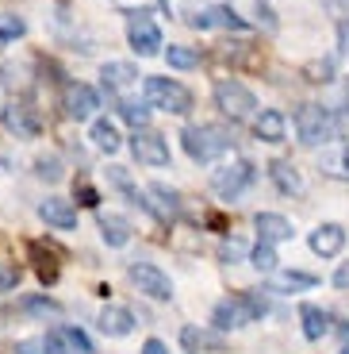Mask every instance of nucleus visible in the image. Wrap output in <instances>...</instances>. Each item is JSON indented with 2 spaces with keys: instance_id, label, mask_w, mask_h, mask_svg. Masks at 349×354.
Masks as SVG:
<instances>
[{
  "instance_id": "f257e3e1",
  "label": "nucleus",
  "mask_w": 349,
  "mask_h": 354,
  "mask_svg": "<svg viewBox=\"0 0 349 354\" xmlns=\"http://www.w3.org/2000/svg\"><path fill=\"white\" fill-rule=\"evenodd\" d=\"M181 142H184V151H188L192 162H215L230 151L235 139H230V131H223L215 124H200V127H184Z\"/></svg>"
},
{
  "instance_id": "f03ea898",
  "label": "nucleus",
  "mask_w": 349,
  "mask_h": 354,
  "mask_svg": "<svg viewBox=\"0 0 349 354\" xmlns=\"http://www.w3.org/2000/svg\"><path fill=\"white\" fill-rule=\"evenodd\" d=\"M142 88H146V104L161 108V112H169V115H184L192 108V93L173 77H146Z\"/></svg>"
},
{
  "instance_id": "7ed1b4c3",
  "label": "nucleus",
  "mask_w": 349,
  "mask_h": 354,
  "mask_svg": "<svg viewBox=\"0 0 349 354\" xmlns=\"http://www.w3.org/2000/svg\"><path fill=\"white\" fill-rule=\"evenodd\" d=\"M269 312L265 297L257 292H246V297H235V301H223L215 304V328H242V324H253V319H261Z\"/></svg>"
},
{
  "instance_id": "20e7f679",
  "label": "nucleus",
  "mask_w": 349,
  "mask_h": 354,
  "mask_svg": "<svg viewBox=\"0 0 349 354\" xmlns=\"http://www.w3.org/2000/svg\"><path fill=\"white\" fill-rule=\"evenodd\" d=\"M215 104H219V112L230 115V120H246V115L257 108V97H253L242 81L223 77V81H215Z\"/></svg>"
},
{
  "instance_id": "39448f33",
  "label": "nucleus",
  "mask_w": 349,
  "mask_h": 354,
  "mask_svg": "<svg viewBox=\"0 0 349 354\" xmlns=\"http://www.w3.org/2000/svg\"><path fill=\"white\" fill-rule=\"evenodd\" d=\"M334 131V120L330 112H326L323 104H303L296 112V135L303 147H319V142H326Z\"/></svg>"
},
{
  "instance_id": "423d86ee",
  "label": "nucleus",
  "mask_w": 349,
  "mask_h": 354,
  "mask_svg": "<svg viewBox=\"0 0 349 354\" xmlns=\"http://www.w3.org/2000/svg\"><path fill=\"white\" fill-rule=\"evenodd\" d=\"M253 177H257V169H253V162H246V158H238V162H230V166H223V169H215V177H211V189H215L223 201H235L242 189H250L253 185Z\"/></svg>"
},
{
  "instance_id": "0eeeda50",
  "label": "nucleus",
  "mask_w": 349,
  "mask_h": 354,
  "mask_svg": "<svg viewBox=\"0 0 349 354\" xmlns=\"http://www.w3.org/2000/svg\"><path fill=\"white\" fill-rule=\"evenodd\" d=\"M127 39H131V50L142 54V58L161 50V31L150 19V12H131V19H127Z\"/></svg>"
},
{
  "instance_id": "6e6552de",
  "label": "nucleus",
  "mask_w": 349,
  "mask_h": 354,
  "mask_svg": "<svg viewBox=\"0 0 349 354\" xmlns=\"http://www.w3.org/2000/svg\"><path fill=\"white\" fill-rule=\"evenodd\" d=\"M127 274H131V281L139 285V292H146V297H154V301H169V297H173V281H169L154 262H134Z\"/></svg>"
},
{
  "instance_id": "1a4fd4ad",
  "label": "nucleus",
  "mask_w": 349,
  "mask_h": 354,
  "mask_svg": "<svg viewBox=\"0 0 349 354\" xmlns=\"http://www.w3.org/2000/svg\"><path fill=\"white\" fill-rule=\"evenodd\" d=\"M0 120H4V127H8L12 135H19V139H35V135L43 131V120H39V112L27 104V100H12Z\"/></svg>"
},
{
  "instance_id": "9d476101",
  "label": "nucleus",
  "mask_w": 349,
  "mask_h": 354,
  "mask_svg": "<svg viewBox=\"0 0 349 354\" xmlns=\"http://www.w3.org/2000/svg\"><path fill=\"white\" fill-rule=\"evenodd\" d=\"M100 108V93L92 85H85V81H70L66 85V115L70 120H92V112Z\"/></svg>"
},
{
  "instance_id": "9b49d317",
  "label": "nucleus",
  "mask_w": 349,
  "mask_h": 354,
  "mask_svg": "<svg viewBox=\"0 0 349 354\" xmlns=\"http://www.w3.org/2000/svg\"><path fill=\"white\" fill-rule=\"evenodd\" d=\"M131 151H134V158H139L142 166H169V142L161 139L157 131L139 127L134 139H131Z\"/></svg>"
},
{
  "instance_id": "f8f14e48",
  "label": "nucleus",
  "mask_w": 349,
  "mask_h": 354,
  "mask_svg": "<svg viewBox=\"0 0 349 354\" xmlns=\"http://www.w3.org/2000/svg\"><path fill=\"white\" fill-rule=\"evenodd\" d=\"M39 216H43L50 227H58V231L77 227V208H73L70 201H61V196H46V201L39 204Z\"/></svg>"
},
{
  "instance_id": "ddd939ff",
  "label": "nucleus",
  "mask_w": 349,
  "mask_h": 354,
  "mask_svg": "<svg viewBox=\"0 0 349 354\" xmlns=\"http://www.w3.org/2000/svg\"><path fill=\"white\" fill-rule=\"evenodd\" d=\"M341 247H346V227H338V223H323V227L311 231V250L315 254L334 258Z\"/></svg>"
},
{
  "instance_id": "4468645a",
  "label": "nucleus",
  "mask_w": 349,
  "mask_h": 354,
  "mask_svg": "<svg viewBox=\"0 0 349 354\" xmlns=\"http://www.w3.org/2000/svg\"><path fill=\"white\" fill-rule=\"evenodd\" d=\"M100 77H104V88H108V93L115 97V93H123V88L139 85V77H142V73L134 70L131 62H108L104 70H100Z\"/></svg>"
},
{
  "instance_id": "2eb2a0df",
  "label": "nucleus",
  "mask_w": 349,
  "mask_h": 354,
  "mask_svg": "<svg viewBox=\"0 0 349 354\" xmlns=\"http://www.w3.org/2000/svg\"><path fill=\"white\" fill-rule=\"evenodd\" d=\"M319 277L315 274H303V270H277L269 277V292H303V289H315Z\"/></svg>"
},
{
  "instance_id": "dca6fc26",
  "label": "nucleus",
  "mask_w": 349,
  "mask_h": 354,
  "mask_svg": "<svg viewBox=\"0 0 349 354\" xmlns=\"http://www.w3.org/2000/svg\"><path fill=\"white\" fill-rule=\"evenodd\" d=\"M253 135L261 142H284V135H288V120L277 112V108H269V112H261L257 120H253Z\"/></svg>"
},
{
  "instance_id": "f3484780",
  "label": "nucleus",
  "mask_w": 349,
  "mask_h": 354,
  "mask_svg": "<svg viewBox=\"0 0 349 354\" xmlns=\"http://www.w3.org/2000/svg\"><path fill=\"white\" fill-rule=\"evenodd\" d=\"M100 331L112 339H123V335H131L134 331V316L127 308H119V304H108L104 312H100Z\"/></svg>"
},
{
  "instance_id": "a211bd4d",
  "label": "nucleus",
  "mask_w": 349,
  "mask_h": 354,
  "mask_svg": "<svg viewBox=\"0 0 349 354\" xmlns=\"http://www.w3.org/2000/svg\"><path fill=\"white\" fill-rule=\"evenodd\" d=\"M253 227H257V235H261V243H284V239H292V223L284 220V216H277V212H261L257 220H253Z\"/></svg>"
},
{
  "instance_id": "6ab92c4d",
  "label": "nucleus",
  "mask_w": 349,
  "mask_h": 354,
  "mask_svg": "<svg viewBox=\"0 0 349 354\" xmlns=\"http://www.w3.org/2000/svg\"><path fill=\"white\" fill-rule=\"evenodd\" d=\"M27 254H31V262H35V274L43 277L46 285H54L58 281V254H54V250H46L43 243H31V247H27Z\"/></svg>"
},
{
  "instance_id": "aec40b11",
  "label": "nucleus",
  "mask_w": 349,
  "mask_h": 354,
  "mask_svg": "<svg viewBox=\"0 0 349 354\" xmlns=\"http://www.w3.org/2000/svg\"><path fill=\"white\" fill-rule=\"evenodd\" d=\"M100 235H104L108 247H127L131 243V223L123 220V216L108 212V216H100Z\"/></svg>"
},
{
  "instance_id": "412c9836",
  "label": "nucleus",
  "mask_w": 349,
  "mask_h": 354,
  "mask_svg": "<svg viewBox=\"0 0 349 354\" xmlns=\"http://www.w3.org/2000/svg\"><path fill=\"white\" fill-rule=\"evenodd\" d=\"M323 169L330 177H346L349 181V142H330L323 151Z\"/></svg>"
},
{
  "instance_id": "4be33fe9",
  "label": "nucleus",
  "mask_w": 349,
  "mask_h": 354,
  "mask_svg": "<svg viewBox=\"0 0 349 354\" xmlns=\"http://www.w3.org/2000/svg\"><path fill=\"white\" fill-rule=\"evenodd\" d=\"M269 177L277 181L280 193H288V196L303 193V181H299V174H296V166H292V162H272V166H269Z\"/></svg>"
},
{
  "instance_id": "5701e85b",
  "label": "nucleus",
  "mask_w": 349,
  "mask_h": 354,
  "mask_svg": "<svg viewBox=\"0 0 349 354\" xmlns=\"http://www.w3.org/2000/svg\"><path fill=\"white\" fill-rule=\"evenodd\" d=\"M181 343H184V351H192V354H200V351H223V339L211 335V331H200V328H184L181 331Z\"/></svg>"
},
{
  "instance_id": "b1692460",
  "label": "nucleus",
  "mask_w": 349,
  "mask_h": 354,
  "mask_svg": "<svg viewBox=\"0 0 349 354\" xmlns=\"http://www.w3.org/2000/svg\"><path fill=\"white\" fill-rule=\"evenodd\" d=\"M299 316H303V335L315 339V343L330 331V316H326L323 308H315V304H303V312H299Z\"/></svg>"
},
{
  "instance_id": "393cba45",
  "label": "nucleus",
  "mask_w": 349,
  "mask_h": 354,
  "mask_svg": "<svg viewBox=\"0 0 349 354\" xmlns=\"http://www.w3.org/2000/svg\"><path fill=\"white\" fill-rule=\"evenodd\" d=\"M54 339H58V346L66 354H92V343H88V335L81 328H58Z\"/></svg>"
},
{
  "instance_id": "a878e982",
  "label": "nucleus",
  "mask_w": 349,
  "mask_h": 354,
  "mask_svg": "<svg viewBox=\"0 0 349 354\" xmlns=\"http://www.w3.org/2000/svg\"><path fill=\"white\" fill-rule=\"evenodd\" d=\"M150 196H157V201H161V208H157V216H161V220H177V212H181V196H177L173 189L161 185V181H154V185H150Z\"/></svg>"
},
{
  "instance_id": "bb28decb",
  "label": "nucleus",
  "mask_w": 349,
  "mask_h": 354,
  "mask_svg": "<svg viewBox=\"0 0 349 354\" xmlns=\"http://www.w3.org/2000/svg\"><path fill=\"white\" fill-rule=\"evenodd\" d=\"M92 142H97L104 154H115L123 139H119V131H115L112 120H97V124H92Z\"/></svg>"
},
{
  "instance_id": "cd10ccee",
  "label": "nucleus",
  "mask_w": 349,
  "mask_h": 354,
  "mask_svg": "<svg viewBox=\"0 0 349 354\" xmlns=\"http://www.w3.org/2000/svg\"><path fill=\"white\" fill-rule=\"evenodd\" d=\"M119 115L127 120V124H134V131H139V127H146V124H150V104L119 97Z\"/></svg>"
},
{
  "instance_id": "c85d7f7f",
  "label": "nucleus",
  "mask_w": 349,
  "mask_h": 354,
  "mask_svg": "<svg viewBox=\"0 0 349 354\" xmlns=\"http://www.w3.org/2000/svg\"><path fill=\"white\" fill-rule=\"evenodd\" d=\"M166 58H169V66H173V70H192V66L200 62V54H196L192 46H169Z\"/></svg>"
},
{
  "instance_id": "c756f323",
  "label": "nucleus",
  "mask_w": 349,
  "mask_h": 354,
  "mask_svg": "<svg viewBox=\"0 0 349 354\" xmlns=\"http://www.w3.org/2000/svg\"><path fill=\"white\" fill-rule=\"evenodd\" d=\"M23 31H27V24L19 16H12V12H4V16H0V43H16Z\"/></svg>"
},
{
  "instance_id": "7c9ffc66",
  "label": "nucleus",
  "mask_w": 349,
  "mask_h": 354,
  "mask_svg": "<svg viewBox=\"0 0 349 354\" xmlns=\"http://www.w3.org/2000/svg\"><path fill=\"white\" fill-rule=\"evenodd\" d=\"M250 258H253V266H257L261 274H272V270H277V254H272V247H269V243H257Z\"/></svg>"
},
{
  "instance_id": "2f4dec72",
  "label": "nucleus",
  "mask_w": 349,
  "mask_h": 354,
  "mask_svg": "<svg viewBox=\"0 0 349 354\" xmlns=\"http://www.w3.org/2000/svg\"><path fill=\"white\" fill-rule=\"evenodd\" d=\"M188 27H196V31H208V27H215V8H188Z\"/></svg>"
},
{
  "instance_id": "473e14b6",
  "label": "nucleus",
  "mask_w": 349,
  "mask_h": 354,
  "mask_svg": "<svg viewBox=\"0 0 349 354\" xmlns=\"http://www.w3.org/2000/svg\"><path fill=\"white\" fill-rule=\"evenodd\" d=\"M215 24L219 27H230V31H246V19H238L230 8H215Z\"/></svg>"
},
{
  "instance_id": "72a5a7b5",
  "label": "nucleus",
  "mask_w": 349,
  "mask_h": 354,
  "mask_svg": "<svg viewBox=\"0 0 349 354\" xmlns=\"http://www.w3.org/2000/svg\"><path fill=\"white\" fill-rule=\"evenodd\" d=\"M39 177H46V181H58L61 177V166H58V158H39V169H35Z\"/></svg>"
},
{
  "instance_id": "f704fd0d",
  "label": "nucleus",
  "mask_w": 349,
  "mask_h": 354,
  "mask_svg": "<svg viewBox=\"0 0 349 354\" xmlns=\"http://www.w3.org/2000/svg\"><path fill=\"white\" fill-rule=\"evenodd\" d=\"M242 254H246V247L238 239H230V243H223V247H219V258H223V262H238Z\"/></svg>"
},
{
  "instance_id": "c9c22d12",
  "label": "nucleus",
  "mask_w": 349,
  "mask_h": 354,
  "mask_svg": "<svg viewBox=\"0 0 349 354\" xmlns=\"http://www.w3.org/2000/svg\"><path fill=\"white\" fill-rule=\"evenodd\" d=\"M23 312H58V304L43 301V297H31V301H23Z\"/></svg>"
},
{
  "instance_id": "e433bc0d",
  "label": "nucleus",
  "mask_w": 349,
  "mask_h": 354,
  "mask_svg": "<svg viewBox=\"0 0 349 354\" xmlns=\"http://www.w3.org/2000/svg\"><path fill=\"white\" fill-rule=\"evenodd\" d=\"M16 281H19V270L0 262V289H16Z\"/></svg>"
},
{
  "instance_id": "4c0bfd02",
  "label": "nucleus",
  "mask_w": 349,
  "mask_h": 354,
  "mask_svg": "<svg viewBox=\"0 0 349 354\" xmlns=\"http://www.w3.org/2000/svg\"><path fill=\"white\" fill-rule=\"evenodd\" d=\"M77 196H81V204H88V208H97V204H100V196H97V189H92V185H81Z\"/></svg>"
},
{
  "instance_id": "58836bf2",
  "label": "nucleus",
  "mask_w": 349,
  "mask_h": 354,
  "mask_svg": "<svg viewBox=\"0 0 349 354\" xmlns=\"http://www.w3.org/2000/svg\"><path fill=\"white\" fill-rule=\"evenodd\" d=\"M16 354H43V339H23L16 346Z\"/></svg>"
},
{
  "instance_id": "ea45409f",
  "label": "nucleus",
  "mask_w": 349,
  "mask_h": 354,
  "mask_svg": "<svg viewBox=\"0 0 349 354\" xmlns=\"http://www.w3.org/2000/svg\"><path fill=\"white\" fill-rule=\"evenodd\" d=\"M334 285H338V289H349V262H341V266H338V274H334Z\"/></svg>"
},
{
  "instance_id": "a19ab883",
  "label": "nucleus",
  "mask_w": 349,
  "mask_h": 354,
  "mask_svg": "<svg viewBox=\"0 0 349 354\" xmlns=\"http://www.w3.org/2000/svg\"><path fill=\"white\" fill-rule=\"evenodd\" d=\"M142 354H169V351H166V343H161V339H146Z\"/></svg>"
},
{
  "instance_id": "79ce46f5",
  "label": "nucleus",
  "mask_w": 349,
  "mask_h": 354,
  "mask_svg": "<svg viewBox=\"0 0 349 354\" xmlns=\"http://www.w3.org/2000/svg\"><path fill=\"white\" fill-rule=\"evenodd\" d=\"M338 46H341V50H349V19H341V24H338Z\"/></svg>"
},
{
  "instance_id": "37998d69",
  "label": "nucleus",
  "mask_w": 349,
  "mask_h": 354,
  "mask_svg": "<svg viewBox=\"0 0 349 354\" xmlns=\"http://www.w3.org/2000/svg\"><path fill=\"white\" fill-rule=\"evenodd\" d=\"M341 131H349V81H346V112H341Z\"/></svg>"
},
{
  "instance_id": "c03bdc74",
  "label": "nucleus",
  "mask_w": 349,
  "mask_h": 354,
  "mask_svg": "<svg viewBox=\"0 0 349 354\" xmlns=\"http://www.w3.org/2000/svg\"><path fill=\"white\" fill-rule=\"evenodd\" d=\"M341 354H349V351H341Z\"/></svg>"
}]
</instances>
